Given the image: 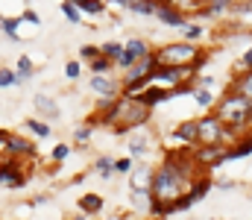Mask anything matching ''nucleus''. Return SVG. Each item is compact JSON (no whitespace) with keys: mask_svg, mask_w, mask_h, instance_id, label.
Here are the masks:
<instances>
[{"mask_svg":"<svg viewBox=\"0 0 252 220\" xmlns=\"http://www.w3.org/2000/svg\"><path fill=\"white\" fill-rule=\"evenodd\" d=\"M205 47H199V44H190V41H173V44H161V47H156V59L161 62V65H193L196 59H199V53H202Z\"/></svg>","mask_w":252,"mask_h":220,"instance_id":"nucleus-1","label":"nucleus"},{"mask_svg":"<svg viewBox=\"0 0 252 220\" xmlns=\"http://www.w3.org/2000/svg\"><path fill=\"white\" fill-rule=\"evenodd\" d=\"M196 135H199V147H208V144H232L235 135L229 132V126L214 115H199L196 118Z\"/></svg>","mask_w":252,"mask_h":220,"instance_id":"nucleus-2","label":"nucleus"},{"mask_svg":"<svg viewBox=\"0 0 252 220\" xmlns=\"http://www.w3.org/2000/svg\"><path fill=\"white\" fill-rule=\"evenodd\" d=\"M27 185V164L24 158H9V156H0V188H24Z\"/></svg>","mask_w":252,"mask_h":220,"instance_id":"nucleus-3","label":"nucleus"},{"mask_svg":"<svg viewBox=\"0 0 252 220\" xmlns=\"http://www.w3.org/2000/svg\"><path fill=\"white\" fill-rule=\"evenodd\" d=\"M153 50H156V47H153L150 41H144V38H129V41H124V53H121V59L115 62V68L126 71V68H132L135 62L147 59Z\"/></svg>","mask_w":252,"mask_h":220,"instance_id":"nucleus-4","label":"nucleus"},{"mask_svg":"<svg viewBox=\"0 0 252 220\" xmlns=\"http://www.w3.org/2000/svg\"><path fill=\"white\" fill-rule=\"evenodd\" d=\"M88 85H91V91L97 94V100H103V103H112V100L124 97V82L115 79L112 73H106V76H91Z\"/></svg>","mask_w":252,"mask_h":220,"instance_id":"nucleus-5","label":"nucleus"},{"mask_svg":"<svg viewBox=\"0 0 252 220\" xmlns=\"http://www.w3.org/2000/svg\"><path fill=\"white\" fill-rule=\"evenodd\" d=\"M3 156H9V158H35L38 156V147H35L32 138H27V135L9 132L6 135V147H3Z\"/></svg>","mask_w":252,"mask_h":220,"instance_id":"nucleus-6","label":"nucleus"},{"mask_svg":"<svg viewBox=\"0 0 252 220\" xmlns=\"http://www.w3.org/2000/svg\"><path fill=\"white\" fill-rule=\"evenodd\" d=\"M226 147L229 144H208V147H193V158L199 164V170H211V167H220L226 164Z\"/></svg>","mask_w":252,"mask_h":220,"instance_id":"nucleus-7","label":"nucleus"},{"mask_svg":"<svg viewBox=\"0 0 252 220\" xmlns=\"http://www.w3.org/2000/svg\"><path fill=\"white\" fill-rule=\"evenodd\" d=\"M158 65H161V62L156 59V50H153L147 59H141V62H135L132 68L121 71V82H124V85H129V82H138V79H144V76L156 73V68H158Z\"/></svg>","mask_w":252,"mask_h":220,"instance_id":"nucleus-8","label":"nucleus"},{"mask_svg":"<svg viewBox=\"0 0 252 220\" xmlns=\"http://www.w3.org/2000/svg\"><path fill=\"white\" fill-rule=\"evenodd\" d=\"M156 18H158L164 27H176V30H185V27H188V15H185L176 3H158V6H156Z\"/></svg>","mask_w":252,"mask_h":220,"instance_id":"nucleus-9","label":"nucleus"},{"mask_svg":"<svg viewBox=\"0 0 252 220\" xmlns=\"http://www.w3.org/2000/svg\"><path fill=\"white\" fill-rule=\"evenodd\" d=\"M153 173H156V167H153L150 161H135V170L126 176L129 191H150V185H153Z\"/></svg>","mask_w":252,"mask_h":220,"instance_id":"nucleus-10","label":"nucleus"},{"mask_svg":"<svg viewBox=\"0 0 252 220\" xmlns=\"http://www.w3.org/2000/svg\"><path fill=\"white\" fill-rule=\"evenodd\" d=\"M135 103H141L144 109H156V106H161V103H167L170 100V88H161V85H150V88H144L141 94H135L132 97Z\"/></svg>","mask_w":252,"mask_h":220,"instance_id":"nucleus-11","label":"nucleus"},{"mask_svg":"<svg viewBox=\"0 0 252 220\" xmlns=\"http://www.w3.org/2000/svg\"><path fill=\"white\" fill-rule=\"evenodd\" d=\"M173 141L176 147H199V135H196V118H190V121H182V124H176L173 126Z\"/></svg>","mask_w":252,"mask_h":220,"instance_id":"nucleus-12","label":"nucleus"},{"mask_svg":"<svg viewBox=\"0 0 252 220\" xmlns=\"http://www.w3.org/2000/svg\"><path fill=\"white\" fill-rule=\"evenodd\" d=\"M32 106H35V112L41 115V121H59V115H62L59 106H56V100H53L50 94H44V91L32 97Z\"/></svg>","mask_w":252,"mask_h":220,"instance_id":"nucleus-13","label":"nucleus"},{"mask_svg":"<svg viewBox=\"0 0 252 220\" xmlns=\"http://www.w3.org/2000/svg\"><path fill=\"white\" fill-rule=\"evenodd\" d=\"M232 9H235V0H205L196 15L199 18H226V15H232Z\"/></svg>","mask_w":252,"mask_h":220,"instance_id":"nucleus-14","label":"nucleus"},{"mask_svg":"<svg viewBox=\"0 0 252 220\" xmlns=\"http://www.w3.org/2000/svg\"><path fill=\"white\" fill-rule=\"evenodd\" d=\"M153 150V138L147 135V132H132L129 138H126V156H132V158H141V156H147Z\"/></svg>","mask_w":252,"mask_h":220,"instance_id":"nucleus-15","label":"nucleus"},{"mask_svg":"<svg viewBox=\"0 0 252 220\" xmlns=\"http://www.w3.org/2000/svg\"><path fill=\"white\" fill-rule=\"evenodd\" d=\"M211 188H214V179H211V173H199V176H196V179H193V182L188 185L185 197H188L190 203L196 206V203H199V200H202V197L211 191Z\"/></svg>","mask_w":252,"mask_h":220,"instance_id":"nucleus-16","label":"nucleus"},{"mask_svg":"<svg viewBox=\"0 0 252 220\" xmlns=\"http://www.w3.org/2000/svg\"><path fill=\"white\" fill-rule=\"evenodd\" d=\"M226 91H235V94L252 100V71H235L229 85H226Z\"/></svg>","mask_w":252,"mask_h":220,"instance_id":"nucleus-17","label":"nucleus"},{"mask_svg":"<svg viewBox=\"0 0 252 220\" xmlns=\"http://www.w3.org/2000/svg\"><path fill=\"white\" fill-rule=\"evenodd\" d=\"M76 209H79V215H85V218H94V215H100V212L106 209V200H103L100 194L88 191V194H82V197H79Z\"/></svg>","mask_w":252,"mask_h":220,"instance_id":"nucleus-18","label":"nucleus"},{"mask_svg":"<svg viewBox=\"0 0 252 220\" xmlns=\"http://www.w3.org/2000/svg\"><path fill=\"white\" fill-rule=\"evenodd\" d=\"M250 153H252V129L250 132H244V135H238L232 144L226 147V161L244 158V156H250Z\"/></svg>","mask_w":252,"mask_h":220,"instance_id":"nucleus-19","label":"nucleus"},{"mask_svg":"<svg viewBox=\"0 0 252 220\" xmlns=\"http://www.w3.org/2000/svg\"><path fill=\"white\" fill-rule=\"evenodd\" d=\"M24 126H27L35 138H50V124H47V121H41V118H27V121H24Z\"/></svg>","mask_w":252,"mask_h":220,"instance_id":"nucleus-20","label":"nucleus"},{"mask_svg":"<svg viewBox=\"0 0 252 220\" xmlns=\"http://www.w3.org/2000/svg\"><path fill=\"white\" fill-rule=\"evenodd\" d=\"M91 170H94L97 176H103V179H109V176L115 173V158H112V156H100V158H94V164H91Z\"/></svg>","mask_w":252,"mask_h":220,"instance_id":"nucleus-21","label":"nucleus"},{"mask_svg":"<svg viewBox=\"0 0 252 220\" xmlns=\"http://www.w3.org/2000/svg\"><path fill=\"white\" fill-rule=\"evenodd\" d=\"M190 97H193L196 106H202V109H214V103H217V97H214L211 88H196V85H193V94H190Z\"/></svg>","mask_w":252,"mask_h":220,"instance_id":"nucleus-22","label":"nucleus"},{"mask_svg":"<svg viewBox=\"0 0 252 220\" xmlns=\"http://www.w3.org/2000/svg\"><path fill=\"white\" fill-rule=\"evenodd\" d=\"M15 73H18V85L27 82V79H32V73H35L32 59H30V56H18V68H15Z\"/></svg>","mask_w":252,"mask_h":220,"instance_id":"nucleus-23","label":"nucleus"},{"mask_svg":"<svg viewBox=\"0 0 252 220\" xmlns=\"http://www.w3.org/2000/svg\"><path fill=\"white\" fill-rule=\"evenodd\" d=\"M85 68L91 71V76H106V73L115 71V62H109L106 56H97V59H94V62H88Z\"/></svg>","mask_w":252,"mask_h":220,"instance_id":"nucleus-24","label":"nucleus"},{"mask_svg":"<svg viewBox=\"0 0 252 220\" xmlns=\"http://www.w3.org/2000/svg\"><path fill=\"white\" fill-rule=\"evenodd\" d=\"M121 53H124V41H106V44H100V56H106L109 62H118Z\"/></svg>","mask_w":252,"mask_h":220,"instance_id":"nucleus-25","label":"nucleus"},{"mask_svg":"<svg viewBox=\"0 0 252 220\" xmlns=\"http://www.w3.org/2000/svg\"><path fill=\"white\" fill-rule=\"evenodd\" d=\"M129 200L138 212H150V200H153L150 191H129Z\"/></svg>","mask_w":252,"mask_h":220,"instance_id":"nucleus-26","label":"nucleus"},{"mask_svg":"<svg viewBox=\"0 0 252 220\" xmlns=\"http://www.w3.org/2000/svg\"><path fill=\"white\" fill-rule=\"evenodd\" d=\"M150 218L161 220V218H170V203H164V200H150V212H147Z\"/></svg>","mask_w":252,"mask_h":220,"instance_id":"nucleus-27","label":"nucleus"},{"mask_svg":"<svg viewBox=\"0 0 252 220\" xmlns=\"http://www.w3.org/2000/svg\"><path fill=\"white\" fill-rule=\"evenodd\" d=\"M91 132H94V129H91V126H85V124H82V126H76V129H73V147H76V150H82V147L91 141Z\"/></svg>","mask_w":252,"mask_h":220,"instance_id":"nucleus-28","label":"nucleus"},{"mask_svg":"<svg viewBox=\"0 0 252 220\" xmlns=\"http://www.w3.org/2000/svg\"><path fill=\"white\" fill-rule=\"evenodd\" d=\"M18 24H21V18H0V30H3L9 38H15V41H21V35H18Z\"/></svg>","mask_w":252,"mask_h":220,"instance_id":"nucleus-29","label":"nucleus"},{"mask_svg":"<svg viewBox=\"0 0 252 220\" xmlns=\"http://www.w3.org/2000/svg\"><path fill=\"white\" fill-rule=\"evenodd\" d=\"M182 35H185V41L193 44V41H199V38L205 35V30H202V24H190V21H188V27L182 30Z\"/></svg>","mask_w":252,"mask_h":220,"instance_id":"nucleus-30","label":"nucleus"},{"mask_svg":"<svg viewBox=\"0 0 252 220\" xmlns=\"http://www.w3.org/2000/svg\"><path fill=\"white\" fill-rule=\"evenodd\" d=\"M132 170H135V158H132V156H121V158H115V173L129 176Z\"/></svg>","mask_w":252,"mask_h":220,"instance_id":"nucleus-31","label":"nucleus"},{"mask_svg":"<svg viewBox=\"0 0 252 220\" xmlns=\"http://www.w3.org/2000/svg\"><path fill=\"white\" fill-rule=\"evenodd\" d=\"M62 15L70 21V24H82V12H79L73 3H67V0H62Z\"/></svg>","mask_w":252,"mask_h":220,"instance_id":"nucleus-32","label":"nucleus"},{"mask_svg":"<svg viewBox=\"0 0 252 220\" xmlns=\"http://www.w3.org/2000/svg\"><path fill=\"white\" fill-rule=\"evenodd\" d=\"M97 56H100V44H85V47L79 50V62H85V65L94 62Z\"/></svg>","mask_w":252,"mask_h":220,"instance_id":"nucleus-33","label":"nucleus"},{"mask_svg":"<svg viewBox=\"0 0 252 220\" xmlns=\"http://www.w3.org/2000/svg\"><path fill=\"white\" fill-rule=\"evenodd\" d=\"M70 150H73V147H70V144H56V147H53V150H50V158H53L56 164H62L64 158L70 156Z\"/></svg>","mask_w":252,"mask_h":220,"instance_id":"nucleus-34","label":"nucleus"},{"mask_svg":"<svg viewBox=\"0 0 252 220\" xmlns=\"http://www.w3.org/2000/svg\"><path fill=\"white\" fill-rule=\"evenodd\" d=\"M12 85H18V73L12 68H0V88H12Z\"/></svg>","mask_w":252,"mask_h":220,"instance_id":"nucleus-35","label":"nucleus"},{"mask_svg":"<svg viewBox=\"0 0 252 220\" xmlns=\"http://www.w3.org/2000/svg\"><path fill=\"white\" fill-rule=\"evenodd\" d=\"M82 68H85V65H82L79 59H70V62L64 65V76H67V79H79V73H82Z\"/></svg>","mask_w":252,"mask_h":220,"instance_id":"nucleus-36","label":"nucleus"},{"mask_svg":"<svg viewBox=\"0 0 252 220\" xmlns=\"http://www.w3.org/2000/svg\"><path fill=\"white\" fill-rule=\"evenodd\" d=\"M235 71H252V50L247 47L244 50V56H241V62H238V68Z\"/></svg>","mask_w":252,"mask_h":220,"instance_id":"nucleus-37","label":"nucleus"},{"mask_svg":"<svg viewBox=\"0 0 252 220\" xmlns=\"http://www.w3.org/2000/svg\"><path fill=\"white\" fill-rule=\"evenodd\" d=\"M21 21H27V24H32V27H38V24H41V18H38V12H35V9H24Z\"/></svg>","mask_w":252,"mask_h":220,"instance_id":"nucleus-38","label":"nucleus"},{"mask_svg":"<svg viewBox=\"0 0 252 220\" xmlns=\"http://www.w3.org/2000/svg\"><path fill=\"white\" fill-rule=\"evenodd\" d=\"M214 188H220V191H232V188H235V179H214Z\"/></svg>","mask_w":252,"mask_h":220,"instance_id":"nucleus-39","label":"nucleus"},{"mask_svg":"<svg viewBox=\"0 0 252 220\" xmlns=\"http://www.w3.org/2000/svg\"><path fill=\"white\" fill-rule=\"evenodd\" d=\"M50 200V194H38V197H32V206H44Z\"/></svg>","mask_w":252,"mask_h":220,"instance_id":"nucleus-40","label":"nucleus"},{"mask_svg":"<svg viewBox=\"0 0 252 220\" xmlns=\"http://www.w3.org/2000/svg\"><path fill=\"white\" fill-rule=\"evenodd\" d=\"M70 220H85V215H76V218H70Z\"/></svg>","mask_w":252,"mask_h":220,"instance_id":"nucleus-41","label":"nucleus"},{"mask_svg":"<svg viewBox=\"0 0 252 220\" xmlns=\"http://www.w3.org/2000/svg\"><path fill=\"white\" fill-rule=\"evenodd\" d=\"M24 3H27V9H30V3H32V0H24Z\"/></svg>","mask_w":252,"mask_h":220,"instance_id":"nucleus-42","label":"nucleus"},{"mask_svg":"<svg viewBox=\"0 0 252 220\" xmlns=\"http://www.w3.org/2000/svg\"><path fill=\"white\" fill-rule=\"evenodd\" d=\"M250 50H252V41H250Z\"/></svg>","mask_w":252,"mask_h":220,"instance_id":"nucleus-43","label":"nucleus"},{"mask_svg":"<svg viewBox=\"0 0 252 220\" xmlns=\"http://www.w3.org/2000/svg\"><path fill=\"white\" fill-rule=\"evenodd\" d=\"M214 220H217V218H214Z\"/></svg>","mask_w":252,"mask_h":220,"instance_id":"nucleus-44","label":"nucleus"}]
</instances>
